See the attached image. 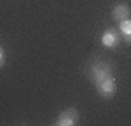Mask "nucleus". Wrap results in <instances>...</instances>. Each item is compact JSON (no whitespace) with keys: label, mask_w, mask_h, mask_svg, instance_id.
Wrapping results in <instances>:
<instances>
[{"label":"nucleus","mask_w":131,"mask_h":126,"mask_svg":"<svg viewBox=\"0 0 131 126\" xmlns=\"http://www.w3.org/2000/svg\"><path fill=\"white\" fill-rule=\"evenodd\" d=\"M79 121H81V112L75 107H68L56 117L54 124L56 126H75V124H79Z\"/></svg>","instance_id":"obj_2"},{"label":"nucleus","mask_w":131,"mask_h":126,"mask_svg":"<svg viewBox=\"0 0 131 126\" xmlns=\"http://www.w3.org/2000/svg\"><path fill=\"white\" fill-rule=\"evenodd\" d=\"M5 60H7V54H5V49L0 46V68L5 65Z\"/></svg>","instance_id":"obj_7"},{"label":"nucleus","mask_w":131,"mask_h":126,"mask_svg":"<svg viewBox=\"0 0 131 126\" xmlns=\"http://www.w3.org/2000/svg\"><path fill=\"white\" fill-rule=\"evenodd\" d=\"M117 30H119V33H121L122 40L126 42V44H129V46H131V18H129V19L121 21Z\"/></svg>","instance_id":"obj_6"},{"label":"nucleus","mask_w":131,"mask_h":126,"mask_svg":"<svg viewBox=\"0 0 131 126\" xmlns=\"http://www.w3.org/2000/svg\"><path fill=\"white\" fill-rule=\"evenodd\" d=\"M100 40H101V46H103V47H107V49H115V47L121 44L122 37H121V33H119L117 28H107V30L101 33Z\"/></svg>","instance_id":"obj_4"},{"label":"nucleus","mask_w":131,"mask_h":126,"mask_svg":"<svg viewBox=\"0 0 131 126\" xmlns=\"http://www.w3.org/2000/svg\"><path fill=\"white\" fill-rule=\"evenodd\" d=\"M86 75L93 84H96L100 81H103V79L114 77V67H112V63L105 61V60H94L93 63L88 65Z\"/></svg>","instance_id":"obj_1"},{"label":"nucleus","mask_w":131,"mask_h":126,"mask_svg":"<svg viewBox=\"0 0 131 126\" xmlns=\"http://www.w3.org/2000/svg\"><path fill=\"white\" fill-rule=\"evenodd\" d=\"M110 16H112V19L115 21V23H121V21H124V19H129L131 18L129 5H126V4H117V5L112 9Z\"/></svg>","instance_id":"obj_5"},{"label":"nucleus","mask_w":131,"mask_h":126,"mask_svg":"<svg viewBox=\"0 0 131 126\" xmlns=\"http://www.w3.org/2000/svg\"><path fill=\"white\" fill-rule=\"evenodd\" d=\"M94 88H96V91L100 94L101 98H105V100H110L115 96L117 93V84L114 81V77H108V79H103L100 82L94 84Z\"/></svg>","instance_id":"obj_3"}]
</instances>
